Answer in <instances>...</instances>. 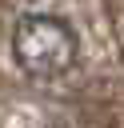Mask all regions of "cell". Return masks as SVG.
Wrapping results in <instances>:
<instances>
[{
	"instance_id": "6da1fadb",
	"label": "cell",
	"mask_w": 124,
	"mask_h": 128,
	"mask_svg": "<svg viewBox=\"0 0 124 128\" xmlns=\"http://www.w3.org/2000/svg\"><path fill=\"white\" fill-rule=\"evenodd\" d=\"M12 56L32 80H56L76 68L80 36L68 20L48 12H28L12 28Z\"/></svg>"
}]
</instances>
